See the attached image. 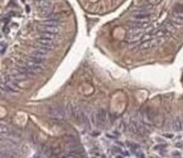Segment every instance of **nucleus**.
I'll list each match as a JSON object with an SVG mask.
<instances>
[{
	"instance_id": "1",
	"label": "nucleus",
	"mask_w": 183,
	"mask_h": 158,
	"mask_svg": "<svg viewBox=\"0 0 183 158\" xmlns=\"http://www.w3.org/2000/svg\"><path fill=\"white\" fill-rule=\"evenodd\" d=\"M34 3L40 10V13L44 15V17H48L50 14L53 13L52 5L50 2V0H34Z\"/></svg>"
},
{
	"instance_id": "2",
	"label": "nucleus",
	"mask_w": 183,
	"mask_h": 158,
	"mask_svg": "<svg viewBox=\"0 0 183 158\" xmlns=\"http://www.w3.org/2000/svg\"><path fill=\"white\" fill-rule=\"evenodd\" d=\"M37 48H42V49L50 51L54 48V41L52 39H46V37H39L37 39V43H36Z\"/></svg>"
},
{
	"instance_id": "3",
	"label": "nucleus",
	"mask_w": 183,
	"mask_h": 158,
	"mask_svg": "<svg viewBox=\"0 0 183 158\" xmlns=\"http://www.w3.org/2000/svg\"><path fill=\"white\" fill-rule=\"evenodd\" d=\"M39 30L42 33H51V34H56L59 32V27L58 26H53V25H49V24H42L41 26H39Z\"/></svg>"
},
{
	"instance_id": "4",
	"label": "nucleus",
	"mask_w": 183,
	"mask_h": 158,
	"mask_svg": "<svg viewBox=\"0 0 183 158\" xmlns=\"http://www.w3.org/2000/svg\"><path fill=\"white\" fill-rule=\"evenodd\" d=\"M46 20H56V22H60L62 19V14L59 13H52L50 14L49 16L45 17Z\"/></svg>"
},
{
	"instance_id": "5",
	"label": "nucleus",
	"mask_w": 183,
	"mask_h": 158,
	"mask_svg": "<svg viewBox=\"0 0 183 158\" xmlns=\"http://www.w3.org/2000/svg\"><path fill=\"white\" fill-rule=\"evenodd\" d=\"M44 60L45 59H41V58H36V56H31L30 59H28V61L32 63H34V64H36V66H41L43 62H44Z\"/></svg>"
},
{
	"instance_id": "6",
	"label": "nucleus",
	"mask_w": 183,
	"mask_h": 158,
	"mask_svg": "<svg viewBox=\"0 0 183 158\" xmlns=\"http://www.w3.org/2000/svg\"><path fill=\"white\" fill-rule=\"evenodd\" d=\"M5 53V43L1 42V54H3Z\"/></svg>"
}]
</instances>
